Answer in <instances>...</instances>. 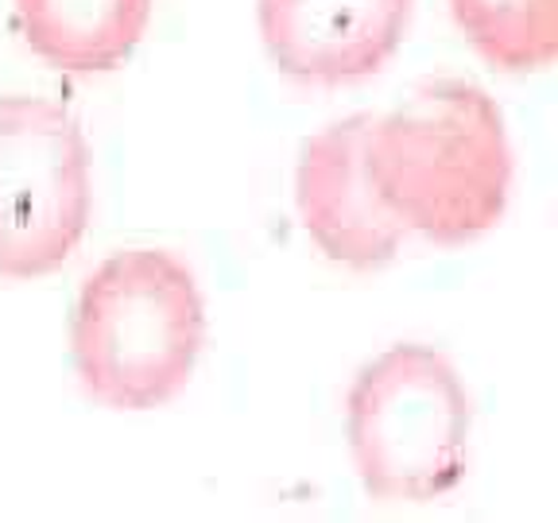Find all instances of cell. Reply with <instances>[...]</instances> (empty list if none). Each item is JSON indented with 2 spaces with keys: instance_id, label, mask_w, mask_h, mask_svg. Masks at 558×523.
Returning a JSON list of instances; mask_svg holds the SVG:
<instances>
[{
  "instance_id": "1",
  "label": "cell",
  "mask_w": 558,
  "mask_h": 523,
  "mask_svg": "<svg viewBox=\"0 0 558 523\" xmlns=\"http://www.w3.org/2000/svg\"><path fill=\"white\" fill-rule=\"evenodd\" d=\"M365 163L408 233L465 244L497 226L512 194V144L497 101L465 78L423 82L373 117Z\"/></svg>"
},
{
  "instance_id": "2",
  "label": "cell",
  "mask_w": 558,
  "mask_h": 523,
  "mask_svg": "<svg viewBox=\"0 0 558 523\" xmlns=\"http://www.w3.org/2000/svg\"><path fill=\"white\" fill-rule=\"evenodd\" d=\"M206 341L198 279L167 248H124L82 283L70 349L89 400L151 411L191 380Z\"/></svg>"
},
{
  "instance_id": "3",
  "label": "cell",
  "mask_w": 558,
  "mask_h": 523,
  "mask_svg": "<svg viewBox=\"0 0 558 523\" xmlns=\"http://www.w3.org/2000/svg\"><path fill=\"white\" fill-rule=\"evenodd\" d=\"M345 430L368 497L427 504L465 477L473 403L446 353L403 341L357 373Z\"/></svg>"
},
{
  "instance_id": "4",
  "label": "cell",
  "mask_w": 558,
  "mask_h": 523,
  "mask_svg": "<svg viewBox=\"0 0 558 523\" xmlns=\"http://www.w3.org/2000/svg\"><path fill=\"white\" fill-rule=\"evenodd\" d=\"M89 206L82 124L44 97H0V276L59 271L86 236Z\"/></svg>"
},
{
  "instance_id": "5",
  "label": "cell",
  "mask_w": 558,
  "mask_h": 523,
  "mask_svg": "<svg viewBox=\"0 0 558 523\" xmlns=\"http://www.w3.org/2000/svg\"><path fill=\"white\" fill-rule=\"evenodd\" d=\"M368 129L373 113L326 124L303 144L295 167V206L303 229L333 264L353 271L392 264L408 236L368 174Z\"/></svg>"
},
{
  "instance_id": "6",
  "label": "cell",
  "mask_w": 558,
  "mask_h": 523,
  "mask_svg": "<svg viewBox=\"0 0 558 523\" xmlns=\"http://www.w3.org/2000/svg\"><path fill=\"white\" fill-rule=\"evenodd\" d=\"M415 0H256L260 39L288 78L361 82L392 59Z\"/></svg>"
},
{
  "instance_id": "7",
  "label": "cell",
  "mask_w": 558,
  "mask_h": 523,
  "mask_svg": "<svg viewBox=\"0 0 558 523\" xmlns=\"http://www.w3.org/2000/svg\"><path fill=\"white\" fill-rule=\"evenodd\" d=\"M24 39L66 74H101L136 51L151 0H16Z\"/></svg>"
},
{
  "instance_id": "8",
  "label": "cell",
  "mask_w": 558,
  "mask_h": 523,
  "mask_svg": "<svg viewBox=\"0 0 558 523\" xmlns=\"http://www.w3.org/2000/svg\"><path fill=\"white\" fill-rule=\"evenodd\" d=\"M473 47L500 70H543L558 59V0H450Z\"/></svg>"
}]
</instances>
